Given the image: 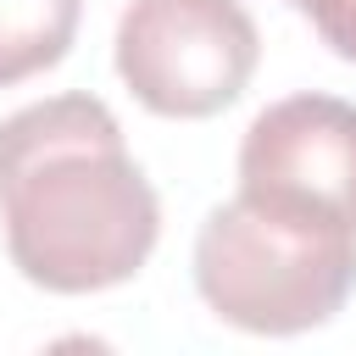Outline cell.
I'll use <instances>...</instances> for the list:
<instances>
[{
	"label": "cell",
	"mask_w": 356,
	"mask_h": 356,
	"mask_svg": "<svg viewBox=\"0 0 356 356\" xmlns=\"http://www.w3.org/2000/svg\"><path fill=\"white\" fill-rule=\"evenodd\" d=\"M0 222L28 284L100 295L150 261L161 200L106 100L50 95L0 122Z\"/></svg>",
	"instance_id": "obj_1"
},
{
	"label": "cell",
	"mask_w": 356,
	"mask_h": 356,
	"mask_svg": "<svg viewBox=\"0 0 356 356\" xmlns=\"http://www.w3.org/2000/svg\"><path fill=\"white\" fill-rule=\"evenodd\" d=\"M195 289L245 334L278 339L323 328L356 289V228L234 195L211 206L195 234Z\"/></svg>",
	"instance_id": "obj_2"
},
{
	"label": "cell",
	"mask_w": 356,
	"mask_h": 356,
	"mask_svg": "<svg viewBox=\"0 0 356 356\" xmlns=\"http://www.w3.org/2000/svg\"><path fill=\"white\" fill-rule=\"evenodd\" d=\"M261 61L239 0H134L117 22V78L156 117H217Z\"/></svg>",
	"instance_id": "obj_3"
},
{
	"label": "cell",
	"mask_w": 356,
	"mask_h": 356,
	"mask_svg": "<svg viewBox=\"0 0 356 356\" xmlns=\"http://www.w3.org/2000/svg\"><path fill=\"white\" fill-rule=\"evenodd\" d=\"M239 195L356 228V100H273L239 139Z\"/></svg>",
	"instance_id": "obj_4"
},
{
	"label": "cell",
	"mask_w": 356,
	"mask_h": 356,
	"mask_svg": "<svg viewBox=\"0 0 356 356\" xmlns=\"http://www.w3.org/2000/svg\"><path fill=\"white\" fill-rule=\"evenodd\" d=\"M83 0H0V89L56 67L72 50Z\"/></svg>",
	"instance_id": "obj_5"
},
{
	"label": "cell",
	"mask_w": 356,
	"mask_h": 356,
	"mask_svg": "<svg viewBox=\"0 0 356 356\" xmlns=\"http://www.w3.org/2000/svg\"><path fill=\"white\" fill-rule=\"evenodd\" d=\"M300 11L317 22V33L334 56L356 61V0H306Z\"/></svg>",
	"instance_id": "obj_6"
},
{
	"label": "cell",
	"mask_w": 356,
	"mask_h": 356,
	"mask_svg": "<svg viewBox=\"0 0 356 356\" xmlns=\"http://www.w3.org/2000/svg\"><path fill=\"white\" fill-rule=\"evenodd\" d=\"M284 6H295V11H300V6H306V0H284Z\"/></svg>",
	"instance_id": "obj_7"
}]
</instances>
